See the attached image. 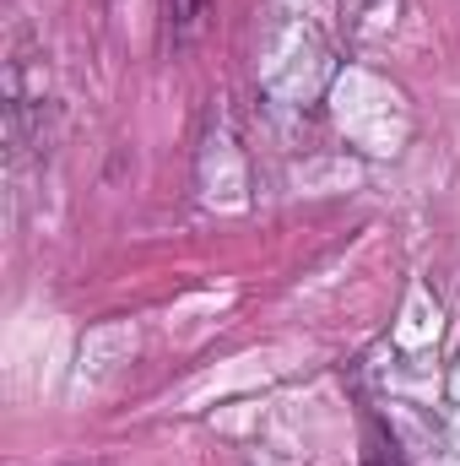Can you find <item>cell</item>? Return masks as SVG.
Masks as SVG:
<instances>
[{
    "label": "cell",
    "instance_id": "cell-1",
    "mask_svg": "<svg viewBox=\"0 0 460 466\" xmlns=\"http://www.w3.org/2000/svg\"><path fill=\"white\" fill-rule=\"evenodd\" d=\"M212 16V0H163V27H168V49H185L201 38Z\"/></svg>",
    "mask_w": 460,
    "mask_h": 466
}]
</instances>
